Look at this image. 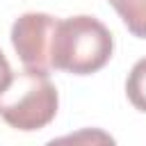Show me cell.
<instances>
[{
	"mask_svg": "<svg viewBox=\"0 0 146 146\" xmlns=\"http://www.w3.org/2000/svg\"><path fill=\"white\" fill-rule=\"evenodd\" d=\"M125 94L137 110L146 112V57L135 62V66L130 68L125 80Z\"/></svg>",
	"mask_w": 146,
	"mask_h": 146,
	"instance_id": "8992f818",
	"label": "cell"
},
{
	"mask_svg": "<svg viewBox=\"0 0 146 146\" xmlns=\"http://www.w3.org/2000/svg\"><path fill=\"white\" fill-rule=\"evenodd\" d=\"M110 5L119 11L135 36L146 39V0H110Z\"/></svg>",
	"mask_w": 146,
	"mask_h": 146,
	"instance_id": "277c9868",
	"label": "cell"
},
{
	"mask_svg": "<svg viewBox=\"0 0 146 146\" xmlns=\"http://www.w3.org/2000/svg\"><path fill=\"white\" fill-rule=\"evenodd\" d=\"M46 146H116L114 137L100 128H80L71 135L50 139Z\"/></svg>",
	"mask_w": 146,
	"mask_h": 146,
	"instance_id": "5b68a950",
	"label": "cell"
},
{
	"mask_svg": "<svg viewBox=\"0 0 146 146\" xmlns=\"http://www.w3.org/2000/svg\"><path fill=\"white\" fill-rule=\"evenodd\" d=\"M55 27L57 18L43 11H27L16 18V23L11 25V43L25 68L41 73H48V68H52L50 48Z\"/></svg>",
	"mask_w": 146,
	"mask_h": 146,
	"instance_id": "3957f363",
	"label": "cell"
},
{
	"mask_svg": "<svg viewBox=\"0 0 146 146\" xmlns=\"http://www.w3.org/2000/svg\"><path fill=\"white\" fill-rule=\"evenodd\" d=\"M59 96L48 73L23 68L11 75L0 94V116L16 130L32 132L48 125L57 114Z\"/></svg>",
	"mask_w": 146,
	"mask_h": 146,
	"instance_id": "7a4b0ae2",
	"label": "cell"
},
{
	"mask_svg": "<svg viewBox=\"0 0 146 146\" xmlns=\"http://www.w3.org/2000/svg\"><path fill=\"white\" fill-rule=\"evenodd\" d=\"M11 66H9V62H7V57H5V52L0 50V94L7 89V84H9V80H11Z\"/></svg>",
	"mask_w": 146,
	"mask_h": 146,
	"instance_id": "52a82bcc",
	"label": "cell"
},
{
	"mask_svg": "<svg viewBox=\"0 0 146 146\" xmlns=\"http://www.w3.org/2000/svg\"><path fill=\"white\" fill-rule=\"evenodd\" d=\"M114 50L112 32L94 16H71L57 21L50 66L73 75H89L100 71Z\"/></svg>",
	"mask_w": 146,
	"mask_h": 146,
	"instance_id": "6da1fadb",
	"label": "cell"
}]
</instances>
